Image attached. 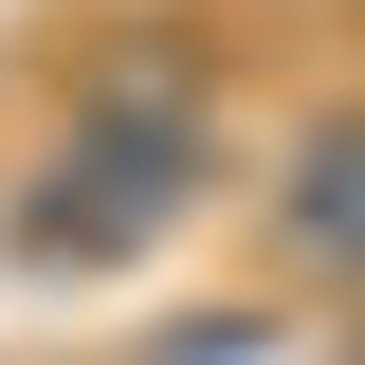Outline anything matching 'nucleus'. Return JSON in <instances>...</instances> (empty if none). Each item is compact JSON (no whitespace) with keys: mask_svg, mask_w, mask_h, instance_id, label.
Segmentation results:
<instances>
[{"mask_svg":"<svg viewBox=\"0 0 365 365\" xmlns=\"http://www.w3.org/2000/svg\"><path fill=\"white\" fill-rule=\"evenodd\" d=\"M201 182H220V91L182 73V55H110L91 110L55 128V165H37L19 256H37V274H110V256H146V237L201 220Z\"/></svg>","mask_w":365,"mask_h":365,"instance_id":"obj_1","label":"nucleus"}]
</instances>
